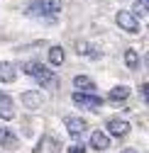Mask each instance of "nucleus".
Instances as JSON below:
<instances>
[{
    "label": "nucleus",
    "instance_id": "nucleus-1",
    "mask_svg": "<svg viewBox=\"0 0 149 153\" xmlns=\"http://www.w3.org/2000/svg\"><path fill=\"white\" fill-rule=\"evenodd\" d=\"M22 71H25L27 75H32L37 83H42L44 88H56V83H59V78H56V75H54L44 63L29 61V63H25V66H22Z\"/></svg>",
    "mask_w": 149,
    "mask_h": 153
},
{
    "label": "nucleus",
    "instance_id": "nucleus-2",
    "mask_svg": "<svg viewBox=\"0 0 149 153\" xmlns=\"http://www.w3.org/2000/svg\"><path fill=\"white\" fill-rule=\"evenodd\" d=\"M61 10V3L59 0H34V3L27 5V15H34V17H49L51 20V15H56Z\"/></svg>",
    "mask_w": 149,
    "mask_h": 153
},
{
    "label": "nucleus",
    "instance_id": "nucleus-3",
    "mask_svg": "<svg viewBox=\"0 0 149 153\" xmlns=\"http://www.w3.org/2000/svg\"><path fill=\"white\" fill-rule=\"evenodd\" d=\"M73 105L76 107H81V109H100L105 102H103V97H98V95H93V92H73Z\"/></svg>",
    "mask_w": 149,
    "mask_h": 153
},
{
    "label": "nucleus",
    "instance_id": "nucleus-4",
    "mask_svg": "<svg viewBox=\"0 0 149 153\" xmlns=\"http://www.w3.org/2000/svg\"><path fill=\"white\" fill-rule=\"evenodd\" d=\"M115 22H117L120 29H125V32H129V34H139V29H142L139 20H137L132 12H127V10H120V12L115 15Z\"/></svg>",
    "mask_w": 149,
    "mask_h": 153
},
{
    "label": "nucleus",
    "instance_id": "nucleus-5",
    "mask_svg": "<svg viewBox=\"0 0 149 153\" xmlns=\"http://www.w3.org/2000/svg\"><path fill=\"white\" fill-rule=\"evenodd\" d=\"M64 126H66V131L71 134L73 139H78L81 134L88 129V124H86L83 117H71V114H68V117H64Z\"/></svg>",
    "mask_w": 149,
    "mask_h": 153
},
{
    "label": "nucleus",
    "instance_id": "nucleus-6",
    "mask_svg": "<svg viewBox=\"0 0 149 153\" xmlns=\"http://www.w3.org/2000/svg\"><path fill=\"white\" fill-rule=\"evenodd\" d=\"M20 100H22V107L25 109H39L44 105V95L39 90H27L20 95Z\"/></svg>",
    "mask_w": 149,
    "mask_h": 153
},
{
    "label": "nucleus",
    "instance_id": "nucleus-7",
    "mask_svg": "<svg viewBox=\"0 0 149 153\" xmlns=\"http://www.w3.org/2000/svg\"><path fill=\"white\" fill-rule=\"evenodd\" d=\"M105 126H108V131H110V136H127V131H129V122H125V119H120V117L108 119Z\"/></svg>",
    "mask_w": 149,
    "mask_h": 153
},
{
    "label": "nucleus",
    "instance_id": "nucleus-8",
    "mask_svg": "<svg viewBox=\"0 0 149 153\" xmlns=\"http://www.w3.org/2000/svg\"><path fill=\"white\" fill-rule=\"evenodd\" d=\"M127 97H129V88L127 85H115L108 92V102L110 105H122V102H127Z\"/></svg>",
    "mask_w": 149,
    "mask_h": 153
},
{
    "label": "nucleus",
    "instance_id": "nucleus-9",
    "mask_svg": "<svg viewBox=\"0 0 149 153\" xmlns=\"http://www.w3.org/2000/svg\"><path fill=\"white\" fill-rule=\"evenodd\" d=\"M0 119H15V107H12V97L8 92L0 90Z\"/></svg>",
    "mask_w": 149,
    "mask_h": 153
},
{
    "label": "nucleus",
    "instance_id": "nucleus-10",
    "mask_svg": "<svg viewBox=\"0 0 149 153\" xmlns=\"http://www.w3.org/2000/svg\"><path fill=\"white\" fill-rule=\"evenodd\" d=\"M17 78V68L10 61H0V83H15Z\"/></svg>",
    "mask_w": 149,
    "mask_h": 153
},
{
    "label": "nucleus",
    "instance_id": "nucleus-11",
    "mask_svg": "<svg viewBox=\"0 0 149 153\" xmlns=\"http://www.w3.org/2000/svg\"><path fill=\"white\" fill-rule=\"evenodd\" d=\"M90 148H96V151L110 148V136L103 131H90Z\"/></svg>",
    "mask_w": 149,
    "mask_h": 153
},
{
    "label": "nucleus",
    "instance_id": "nucleus-12",
    "mask_svg": "<svg viewBox=\"0 0 149 153\" xmlns=\"http://www.w3.org/2000/svg\"><path fill=\"white\" fill-rule=\"evenodd\" d=\"M73 85H76V92H93L96 90V83H93L88 75H76V78H73Z\"/></svg>",
    "mask_w": 149,
    "mask_h": 153
},
{
    "label": "nucleus",
    "instance_id": "nucleus-13",
    "mask_svg": "<svg viewBox=\"0 0 149 153\" xmlns=\"http://www.w3.org/2000/svg\"><path fill=\"white\" fill-rule=\"evenodd\" d=\"M76 51H78L81 56H88V59H100V56H103V51H100L98 46H93V44L88 46L86 42H81V44L76 46Z\"/></svg>",
    "mask_w": 149,
    "mask_h": 153
},
{
    "label": "nucleus",
    "instance_id": "nucleus-14",
    "mask_svg": "<svg viewBox=\"0 0 149 153\" xmlns=\"http://www.w3.org/2000/svg\"><path fill=\"white\" fill-rule=\"evenodd\" d=\"M64 59H66V53L61 46H51L49 49V63L51 66H64Z\"/></svg>",
    "mask_w": 149,
    "mask_h": 153
},
{
    "label": "nucleus",
    "instance_id": "nucleus-15",
    "mask_svg": "<svg viewBox=\"0 0 149 153\" xmlns=\"http://www.w3.org/2000/svg\"><path fill=\"white\" fill-rule=\"evenodd\" d=\"M125 66H127L129 71H137V68H139V56H137L135 49H127V51H125Z\"/></svg>",
    "mask_w": 149,
    "mask_h": 153
},
{
    "label": "nucleus",
    "instance_id": "nucleus-16",
    "mask_svg": "<svg viewBox=\"0 0 149 153\" xmlns=\"http://www.w3.org/2000/svg\"><path fill=\"white\" fill-rule=\"evenodd\" d=\"M0 136H3V148H17V136L12 131H3Z\"/></svg>",
    "mask_w": 149,
    "mask_h": 153
},
{
    "label": "nucleus",
    "instance_id": "nucleus-17",
    "mask_svg": "<svg viewBox=\"0 0 149 153\" xmlns=\"http://www.w3.org/2000/svg\"><path fill=\"white\" fill-rule=\"evenodd\" d=\"M147 3H149V0H135V12H132V15H135V17H137V15L144 17V15H147Z\"/></svg>",
    "mask_w": 149,
    "mask_h": 153
},
{
    "label": "nucleus",
    "instance_id": "nucleus-18",
    "mask_svg": "<svg viewBox=\"0 0 149 153\" xmlns=\"http://www.w3.org/2000/svg\"><path fill=\"white\" fill-rule=\"evenodd\" d=\"M68 153H86V148H83V146H73Z\"/></svg>",
    "mask_w": 149,
    "mask_h": 153
},
{
    "label": "nucleus",
    "instance_id": "nucleus-19",
    "mask_svg": "<svg viewBox=\"0 0 149 153\" xmlns=\"http://www.w3.org/2000/svg\"><path fill=\"white\" fill-rule=\"evenodd\" d=\"M120 153H137L135 148H125V151H120Z\"/></svg>",
    "mask_w": 149,
    "mask_h": 153
},
{
    "label": "nucleus",
    "instance_id": "nucleus-20",
    "mask_svg": "<svg viewBox=\"0 0 149 153\" xmlns=\"http://www.w3.org/2000/svg\"><path fill=\"white\" fill-rule=\"evenodd\" d=\"M0 134H3V129H0Z\"/></svg>",
    "mask_w": 149,
    "mask_h": 153
}]
</instances>
